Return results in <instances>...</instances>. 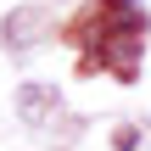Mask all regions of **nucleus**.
<instances>
[{
    "instance_id": "f257e3e1",
    "label": "nucleus",
    "mask_w": 151,
    "mask_h": 151,
    "mask_svg": "<svg viewBox=\"0 0 151 151\" xmlns=\"http://www.w3.org/2000/svg\"><path fill=\"white\" fill-rule=\"evenodd\" d=\"M17 112H22L28 123H45V118L56 112V90H45V84H22V95H17Z\"/></svg>"
},
{
    "instance_id": "f03ea898",
    "label": "nucleus",
    "mask_w": 151,
    "mask_h": 151,
    "mask_svg": "<svg viewBox=\"0 0 151 151\" xmlns=\"http://www.w3.org/2000/svg\"><path fill=\"white\" fill-rule=\"evenodd\" d=\"M134 140H140V129H129V123H123V129H118V151H134Z\"/></svg>"
}]
</instances>
